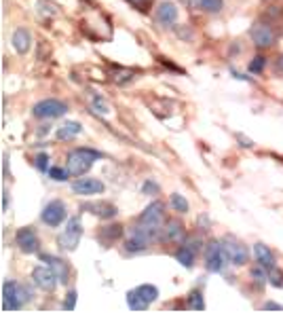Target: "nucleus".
<instances>
[{"label":"nucleus","mask_w":283,"mask_h":313,"mask_svg":"<svg viewBox=\"0 0 283 313\" xmlns=\"http://www.w3.org/2000/svg\"><path fill=\"white\" fill-rule=\"evenodd\" d=\"M100 156L102 154L98 150H93V148H76V150H72V152L68 154L66 170H68L70 176H74V178L85 176L91 170V167H93V163L100 159Z\"/></svg>","instance_id":"1"},{"label":"nucleus","mask_w":283,"mask_h":313,"mask_svg":"<svg viewBox=\"0 0 283 313\" xmlns=\"http://www.w3.org/2000/svg\"><path fill=\"white\" fill-rule=\"evenodd\" d=\"M80 237H82V222L78 216H72V218L68 220L66 228L62 231V235L57 237V246L64 252H74L80 244Z\"/></svg>","instance_id":"2"},{"label":"nucleus","mask_w":283,"mask_h":313,"mask_svg":"<svg viewBox=\"0 0 283 313\" xmlns=\"http://www.w3.org/2000/svg\"><path fill=\"white\" fill-rule=\"evenodd\" d=\"M228 256H226V250H224L222 242H209L207 248H205V267L207 271L211 273H222L224 269H226L228 264Z\"/></svg>","instance_id":"3"},{"label":"nucleus","mask_w":283,"mask_h":313,"mask_svg":"<svg viewBox=\"0 0 283 313\" xmlns=\"http://www.w3.org/2000/svg\"><path fill=\"white\" fill-rule=\"evenodd\" d=\"M163 210H165V208H163L161 201H152L150 206H148L144 212H142L137 224H142L144 228H148L152 235H157L159 231H163V228H161V226H163V216H165Z\"/></svg>","instance_id":"4"},{"label":"nucleus","mask_w":283,"mask_h":313,"mask_svg":"<svg viewBox=\"0 0 283 313\" xmlns=\"http://www.w3.org/2000/svg\"><path fill=\"white\" fill-rule=\"evenodd\" d=\"M66 112H68V106L62 100H53V98L34 104V108H32V114L36 119H60Z\"/></svg>","instance_id":"5"},{"label":"nucleus","mask_w":283,"mask_h":313,"mask_svg":"<svg viewBox=\"0 0 283 313\" xmlns=\"http://www.w3.org/2000/svg\"><path fill=\"white\" fill-rule=\"evenodd\" d=\"M224 250H226V256L230 260V264H234V267H243V264H247V260H250V250H247L239 239L234 237H226L222 242Z\"/></svg>","instance_id":"6"},{"label":"nucleus","mask_w":283,"mask_h":313,"mask_svg":"<svg viewBox=\"0 0 283 313\" xmlns=\"http://www.w3.org/2000/svg\"><path fill=\"white\" fill-rule=\"evenodd\" d=\"M32 282L36 288H40V290L53 292L57 284H60V278H57V273L51 267H36L32 271Z\"/></svg>","instance_id":"7"},{"label":"nucleus","mask_w":283,"mask_h":313,"mask_svg":"<svg viewBox=\"0 0 283 313\" xmlns=\"http://www.w3.org/2000/svg\"><path fill=\"white\" fill-rule=\"evenodd\" d=\"M40 218L46 226H60L66 220V206L60 199H53L49 201L40 212Z\"/></svg>","instance_id":"8"},{"label":"nucleus","mask_w":283,"mask_h":313,"mask_svg":"<svg viewBox=\"0 0 283 313\" xmlns=\"http://www.w3.org/2000/svg\"><path fill=\"white\" fill-rule=\"evenodd\" d=\"M250 38L254 41V45L258 49H268L275 43V32L270 30L266 23H254L250 28Z\"/></svg>","instance_id":"9"},{"label":"nucleus","mask_w":283,"mask_h":313,"mask_svg":"<svg viewBox=\"0 0 283 313\" xmlns=\"http://www.w3.org/2000/svg\"><path fill=\"white\" fill-rule=\"evenodd\" d=\"M72 190L80 197L100 195V192H104V182L98 178H78L72 182Z\"/></svg>","instance_id":"10"},{"label":"nucleus","mask_w":283,"mask_h":313,"mask_svg":"<svg viewBox=\"0 0 283 313\" xmlns=\"http://www.w3.org/2000/svg\"><path fill=\"white\" fill-rule=\"evenodd\" d=\"M80 210H82V212H89V214H93V216H98V218H104V220H110V218H114V216L119 214L116 206H112V203H108V201L82 203Z\"/></svg>","instance_id":"11"},{"label":"nucleus","mask_w":283,"mask_h":313,"mask_svg":"<svg viewBox=\"0 0 283 313\" xmlns=\"http://www.w3.org/2000/svg\"><path fill=\"white\" fill-rule=\"evenodd\" d=\"M17 246L21 252H26V254H34V252H38L40 248V242H38V235L32 231V228H19L17 231Z\"/></svg>","instance_id":"12"},{"label":"nucleus","mask_w":283,"mask_h":313,"mask_svg":"<svg viewBox=\"0 0 283 313\" xmlns=\"http://www.w3.org/2000/svg\"><path fill=\"white\" fill-rule=\"evenodd\" d=\"M178 7H175L171 0H163V3L157 7V13H155V17H157V21H161L163 26H173L175 21H178Z\"/></svg>","instance_id":"13"},{"label":"nucleus","mask_w":283,"mask_h":313,"mask_svg":"<svg viewBox=\"0 0 283 313\" xmlns=\"http://www.w3.org/2000/svg\"><path fill=\"white\" fill-rule=\"evenodd\" d=\"M163 242L167 244H184L186 242V228L178 220H169L163 228Z\"/></svg>","instance_id":"14"},{"label":"nucleus","mask_w":283,"mask_h":313,"mask_svg":"<svg viewBox=\"0 0 283 313\" xmlns=\"http://www.w3.org/2000/svg\"><path fill=\"white\" fill-rule=\"evenodd\" d=\"M17 292H19V284L13 280H7L3 286V309H21L17 303Z\"/></svg>","instance_id":"15"},{"label":"nucleus","mask_w":283,"mask_h":313,"mask_svg":"<svg viewBox=\"0 0 283 313\" xmlns=\"http://www.w3.org/2000/svg\"><path fill=\"white\" fill-rule=\"evenodd\" d=\"M197 250H199V242H184V246L175 252V260H178L182 267L186 269H191L193 264H195V254H197Z\"/></svg>","instance_id":"16"},{"label":"nucleus","mask_w":283,"mask_h":313,"mask_svg":"<svg viewBox=\"0 0 283 313\" xmlns=\"http://www.w3.org/2000/svg\"><path fill=\"white\" fill-rule=\"evenodd\" d=\"M11 43H13V49L17 51V53H28L30 51V47H32V36H30V32L26 30V28H17L15 32H13V38H11Z\"/></svg>","instance_id":"17"},{"label":"nucleus","mask_w":283,"mask_h":313,"mask_svg":"<svg viewBox=\"0 0 283 313\" xmlns=\"http://www.w3.org/2000/svg\"><path fill=\"white\" fill-rule=\"evenodd\" d=\"M254 254H256L258 264H262V267H266V269L277 267L275 254H273V250H270L268 246H264V244H256V246H254Z\"/></svg>","instance_id":"18"},{"label":"nucleus","mask_w":283,"mask_h":313,"mask_svg":"<svg viewBox=\"0 0 283 313\" xmlns=\"http://www.w3.org/2000/svg\"><path fill=\"white\" fill-rule=\"evenodd\" d=\"M42 262H49V267L57 273V278H60V284H68V264L62 260V258H57V256H51V254H42L40 256Z\"/></svg>","instance_id":"19"},{"label":"nucleus","mask_w":283,"mask_h":313,"mask_svg":"<svg viewBox=\"0 0 283 313\" xmlns=\"http://www.w3.org/2000/svg\"><path fill=\"white\" fill-rule=\"evenodd\" d=\"M82 131V125L78 121H68L62 127H57V140H74L78 134Z\"/></svg>","instance_id":"20"},{"label":"nucleus","mask_w":283,"mask_h":313,"mask_svg":"<svg viewBox=\"0 0 283 313\" xmlns=\"http://www.w3.org/2000/svg\"><path fill=\"white\" fill-rule=\"evenodd\" d=\"M127 305H129V309H133V311H144V309H148L150 303L137 292V288H135V290L127 292Z\"/></svg>","instance_id":"21"},{"label":"nucleus","mask_w":283,"mask_h":313,"mask_svg":"<svg viewBox=\"0 0 283 313\" xmlns=\"http://www.w3.org/2000/svg\"><path fill=\"white\" fill-rule=\"evenodd\" d=\"M169 206L173 212H178V214H186L188 212V201L184 195H180V192H173V195L169 197Z\"/></svg>","instance_id":"22"},{"label":"nucleus","mask_w":283,"mask_h":313,"mask_svg":"<svg viewBox=\"0 0 283 313\" xmlns=\"http://www.w3.org/2000/svg\"><path fill=\"white\" fill-rule=\"evenodd\" d=\"M137 292L144 296L148 303H155V300L159 298V288L152 286V284H142V286H137Z\"/></svg>","instance_id":"23"},{"label":"nucleus","mask_w":283,"mask_h":313,"mask_svg":"<svg viewBox=\"0 0 283 313\" xmlns=\"http://www.w3.org/2000/svg\"><path fill=\"white\" fill-rule=\"evenodd\" d=\"M188 309H195V311H203L205 309V300H203V296H201L199 290H193L191 294H188Z\"/></svg>","instance_id":"24"},{"label":"nucleus","mask_w":283,"mask_h":313,"mask_svg":"<svg viewBox=\"0 0 283 313\" xmlns=\"http://www.w3.org/2000/svg\"><path fill=\"white\" fill-rule=\"evenodd\" d=\"M135 76H137V72L135 70H127V68H121V70L114 72V81L121 83V85H125V83H129V81H133Z\"/></svg>","instance_id":"25"},{"label":"nucleus","mask_w":283,"mask_h":313,"mask_svg":"<svg viewBox=\"0 0 283 313\" xmlns=\"http://www.w3.org/2000/svg\"><path fill=\"white\" fill-rule=\"evenodd\" d=\"M201 9L205 13H220L224 9V0H201Z\"/></svg>","instance_id":"26"},{"label":"nucleus","mask_w":283,"mask_h":313,"mask_svg":"<svg viewBox=\"0 0 283 313\" xmlns=\"http://www.w3.org/2000/svg\"><path fill=\"white\" fill-rule=\"evenodd\" d=\"M268 284H273L275 288H281L283 286V271H279L277 267L268 269Z\"/></svg>","instance_id":"27"},{"label":"nucleus","mask_w":283,"mask_h":313,"mask_svg":"<svg viewBox=\"0 0 283 313\" xmlns=\"http://www.w3.org/2000/svg\"><path fill=\"white\" fill-rule=\"evenodd\" d=\"M49 176L55 180V182H66V180H68V170H62V167H51V170H49Z\"/></svg>","instance_id":"28"},{"label":"nucleus","mask_w":283,"mask_h":313,"mask_svg":"<svg viewBox=\"0 0 283 313\" xmlns=\"http://www.w3.org/2000/svg\"><path fill=\"white\" fill-rule=\"evenodd\" d=\"M91 108H93V112H96V114H108V112H110L108 104H106L102 98H96V100H93Z\"/></svg>","instance_id":"29"},{"label":"nucleus","mask_w":283,"mask_h":313,"mask_svg":"<svg viewBox=\"0 0 283 313\" xmlns=\"http://www.w3.org/2000/svg\"><path fill=\"white\" fill-rule=\"evenodd\" d=\"M142 190H144V195L155 197V195H159V184L155 182V180H146L144 186H142Z\"/></svg>","instance_id":"30"},{"label":"nucleus","mask_w":283,"mask_h":313,"mask_svg":"<svg viewBox=\"0 0 283 313\" xmlns=\"http://www.w3.org/2000/svg\"><path fill=\"white\" fill-rule=\"evenodd\" d=\"M34 163H36V167H38L40 172H46V170H49V154H46V152L36 154V159H34Z\"/></svg>","instance_id":"31"},{"label":"nucleus","mask_w":283,"mask_h":313,"mask_svg":"<svg viewBox=\"0 0 283 313\" xmlns=\"http://www.w3.org/2000/svg\"><path fill=\"white\" fill-rule=\"evenodd\" d=\"M76 307V290H70L66 294V300H64V309L66 311H72Z\"/></svg>","instance_id":"32"},{"label":"nucleus","mask_w":283,"mask_h":313,"mask_svg":"<svg viewBox=\"0 0 283 313\" xmlns=\"http://www.w3.org/2000/svg\"><path fill=\"white\" fill-rule=\"evenodd\" d=\"M262 68H264V57H254V62L250 64V72H262Z\"/></svg>","instance_id":"33"},{"label":"nucleus","mask_w":283,"mask_h":313,"mask_svg":"<svg viewBox=\"0 0 283 313\" xmlns=\"http://www.w3.org/2000/svg\"><path fill=\"white\" fill-rule=\"evenodd\" d=\"M262 309H266V311H270V309H275V311H283V305L273 303V300H268V303H264V305H262Z\"/></svg>","instance_id":"34"},{"label":"nucleus","mask_w":283,"mask_h":313,"mask_svg":"<svg viewBox=\"0 0 283 313\" xmlns=\"http://www.w3.org/2000/svg\"><path fill=\"white\" fill-rule=\"evenodd\" d=\"M237 140H241V142H243L241 146H245V148H252V146H254V142H252V140H247L245 136H237Z\"/></svg>","instance_id":"35"},{"label":"nucleus","mask_w":283,"mask_h":313,"mask_svg":"<svg viewBox=\"0 0 283 313\" xmlns=\"http://www.w3.org/2000/svg\"><path fill=\"white\" fill-rule=\"evenodd\" d=\"M184 3H186V5H191V7H193V5H197V0H184Z\"/></svg>","instance_id":"36"},{"label":"nucleus","mask_w":283,"mask_h":313,"mask_svg":"<svg viewBox=\"0 0 283 313\" xmlns=\"http://www.w3.org/2000/svg\"><path fill=\"white\" fill-rule=\"evenodd\" d=\"M133 3H144V0H133Z\"/></svg>","instance_id":"37"},{"label":"nucleus","mask_w":283,"mask_h":313,"mask_svg":"<svg viewBox=\"0 0 283 313\" xmlns=\"http://www.w3.org/2000/svg\"><path fill=\"white\" fill-rule=\"evenodd\" d=\"M281 68H283V57H281Z\"/></svg>","instance_id":"38"}]
</instances>
